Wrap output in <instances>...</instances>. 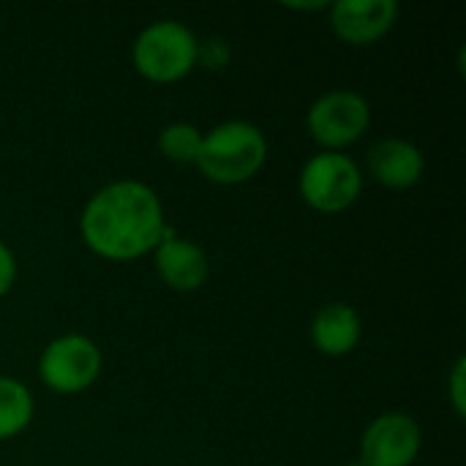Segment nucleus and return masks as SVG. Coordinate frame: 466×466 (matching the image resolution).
<instances>
[{
  "mask_svg": "<svg viewBox=\"0 0 466 466\" xmlns=\"http://www.w3.org/2000/svg\"><path fill=\"white\" fill-rule=\"evenodd\" d=\"M131 63L147 82H180L199 63V38L177 19L150 22L131 46Z\"/></svg>",
  "mask_w": 466,
  "mask_h": 466,
  "instance_id": "7ed1b4c3",
  "label": "nucleus"
},
{
  "mask_svg": "<svg viewBox=\"0 0 466 466\" xmlns=\"http://www.w3.org/2000/svg\"><path fill=\"white\" fill-rule=\"evenodd\" d=\"M268 161V139L248 120H227L213 126L199 147L197 169L218 186L251 180Z\"/></svg>",
  "mask_w": 466,
  "mask_h": 466,
  "instance_id": "f03ea898",
  "label": "nucleus"
},
{
  "mask_svg": "<svg viewBox=\"0 0 466 466\" xmlns=\"http://www.w3.org/2000/svg\"><path fill=\"white\" fill-rule=\"evenodd\" d=\"M423 448V431L407 412H385L374 418L360 440V464L412 466Z\"/></svg>",
  "mask_w": 466,
  "mask_h": 466,
  "instance_id": "0eeeda50",
  "label": "nucleus"
},
{
  "mask_svg": "<svg viewBox=\"0 0 466 466\" xmlns=\"http://www.w3.org/2000/svg\"><path fill=\"white\" fill-rule=\"evenodd\" d=\"M156 257V270L161 276V281L175 289V292H197L210 273V262L202 246H197L188 238H180L175 229L167 227L161 243L153 251Z\"/></svg>",
  "mask_w": 466,
  "mask_h": 466,
  "instance_id": "1a4fd4ad",
  "label": "nucleus"
},
{
  "mask_svg": "<svg viewBox=\"0 0 466 466\" xmlns=\"http://www.w3.org/2000/svg\"><path fill=\"white\" fill-rule=\"evenodd\" d=\"M371 126V106L358 90H330L319 96L306 112L309 137L325 150L341 153L355 145Z\"/></svg>",
  "mask_w": 466,
  "mask_h": 466,
  "instance_id": "423d86ee",
  "label": "nucleus"
},
{
  "mask_svg": "<svg viewBox=\"0 0 466 466\" xmlns=\"http://www.w3.org/2000/svg\"><path fill=\"white\" fill-rule=\"evenodd\" d=\"M199 60L208 68H221L229 63V46L221 38H208L205 44H199Z\"/></svg>",
  "mask_w": 466,
  "mask_h": 466,
  "instance_id": "2eb2a0df",
  "label": "nucleus"
},
{
  "mask_svg": "<svg viewBox=\"0 0 466 466\" xmlns=\"http://www.w3.org/2000/svg\"><path fill=\"white\" fill-rule=\"evenodd\" d=\"M16 284V257L14 251L0 240V298L8 295Z\"/></svg>",
  "mask_w": 466,
  "mask_h": 466,
  "instance_id": "dca6fc26",
  "label": "nucleus"
},
{
  "mask_svg": "<svg viewBox=\"0 0 466 466\" xmlns=\"http://www.w3.org/2000/svg\"><path fill=\"white\" fill-rule=\"evenodd\" d=\"M369 175L390 191H407L420 183L426 172L423 150L401 137H385L371 145L366 156Z\"/></svg>",
  "mask_w": 466,
  "mask_h": 466,
  "instance_id": "9d476101",
  "label": "nucleus"
},
{
  "mask_svg": "<svg viewBox=\"0 0 466 466\" xmlns=\"http://www.w3.org/2000/svg\"><path fill=\"white\" fill-rule=\"evenodd\" d=\"M347 466H366V464H360V461H355V464H347Z\"/></svg>",
  "mask_w": 466,
  "mask_h": 466,
  "instance_id": "a211bd4d",
  "label": "nucleus"
},
{
  "mask_svg": "<svg viewBox=\"0 0 466 466\" xmlns=\"http://www.w3.org/2000/svg\"><path fill=\"white\" fill-rule=\"evenodd\" d=\"M360 317L347 303H328L311 319V344L328 358H344L360 344Z\"/></svg>",
  "mask_w": 466,
  "mask_h": 466,
  "instance_id": "9b49d317",
  "label": "nucleus"
},
{
  "mask_svg": "<svg viewBox=\"0 0 466 466\" xmlns=\"http://www.w3.org/2000/svg\"><path fill=\"white\" fill-rule=\"evenodd\" d=\"M104 358L98 344L82 333H66L52 339L38 358V377L44 388L60 396L87 390L101 374Z\"/></svg>",
  "mask_w": 466,
  "mask_h": 466,
  "instance_id": "39448f33",
  "label": "nucleus"
},
{
  "mask_svg": "<svg viewBox=\"0 0 466 466\" xmlns=\"http://www.w3.org/2000/svg\"><path fill=\"white\" fill-rule=\"evenodd\" d=\"M448 399H451V407L456 412V418H464L466 412V360L459 358L453 371H451V380H448Z\"/></svg>",
  "mask_w": 466,
  "mask_h": 466,
  "instance_id": "4468645a",
  "label": "nucleus"
},
{
  "mask_svg": "<svg viewBox=\"0 0 466 466\" xmlns=\"http://www.w3.org/2000/svg\"><path fill=\"white\" fill-rule=\"evenodd\" d=\"M85 246L109 262H131L153 254L167 232L158 194L139 180H115L98 188L79 218Z\"/></svg>",
  "mask_w": 466,
  "mask_h": 466,
  "instance_id": "f257e3e1",
  "label": "nucleus"
},
{
  "mask_svg": "<svg viewBox=\"0 0 466 466\" xmlns=\"http://www.w3.org/2000/svg\"><path fill=\"white\" fill-rule=\"evenodd\" d=\"M328 11H330V27L341 41L352 46H369L390 33L399 16V3L396 0H339V3H330Z\"/></svg>",
  "mask_w": 466,
  "mask_h": 466,
  "instance_id": "6e6552de",
  "label": "nucleus"
},
{
  "mask_svg": "<svg viewBox=\"0 0 466 466\" xmlns=\"http://www.w3.org/2000/svg\"><path fill=\"white\" fill-rule=\"evenodd\" d=\"M292 11H317V8H330V3H287Z\"/></svg>",
  "mask_w": 466,
  "mask_h": 466,
  "instance_id": "f3484780",
  "label": "nucleus"
},
{
  "mask_svg": "<svg viewBox=\"0 0 466 466\" xmlns=\"http://www.w3.org/2000/svg\"><path fill=\"white\" fill-rule=\"evenodd\" d=\"M298 188L311 210L341 213L358 202L363 191V172L347 153L322 150L303 164Z\"/></svg>",
  "mask_w": 466,
  "mask_h": 466,
  "instance_id": "20e7f679",
  "label": "nucleus"
},
{
  "mask_svg": "<svg viewBox=\"0 0 466 466\" xmlns=\"http://www.w3.org/2000/svg\"><path fill=\"white\" fill-rule=\"evenodd\" d=\"M35 401L25 382L0 374V442L19 437L33 423Z\"/></svg>",
  "mask_w": 466,
  "mask_h": 466,
  "instance_id": "f8f14e48",
  "label": "nucleus"
},
{
  "mask_svg": "<svg viewBox=\"0 0 466 466\" xmlns=\"http://www.w3.org/2000/svg\"><path fill=\"white\" fill-rule=\"evenodd\" d=\"M205 134L194 126V123H169L161 128L158 134V150L164 158L175 161V164H197L199 147H202Z\"/></svg>",
  "mask_w": 466,
  "mask_h": 466,
  "instance_id": "ddd939ff",
  "label": "nucleus"
}]
</instances>
